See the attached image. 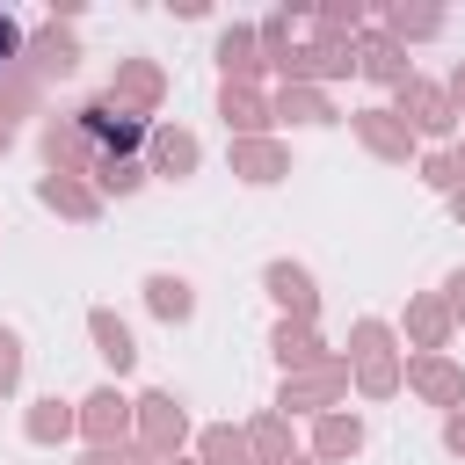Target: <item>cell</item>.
<instances>
[{
  "label": "cell",
  "mask_w": 465,
  "mask_h": 465,
  "mask_svg": "<svg viewBox=\"0 0 465 465\" xmlns=\"http://www.w3.org/2000/svg\"><path fill=\"white\" fill-rule=\"evenodd\" d=\"M7 44H15V29H7V22H0V51H7Z\"/></svg>",
  "instance_id": "cell-1"
}]
</instances>
